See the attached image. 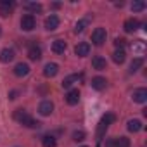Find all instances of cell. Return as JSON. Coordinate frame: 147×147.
<instances>
[{"label":"cell","instance_id":"cell-1","mask_svg":"<svg viewBox=\"0 0 147 147\" xmlns=\"http://www.w3.org/2000/svg\"><path fill=\"white\" fill-rule=\"evenodd\" d=\"M14 119L19 121L21 125H24L26 128H38V126H40V123H38L36 119H33L24 109H18V111L14 113Z\"/></svg>","mask_w":147,"mask_h":147},{"label":"cell","instance_id":"cell-2","mask_svg":"<svg viewBox=\"0 0 147 147\" xmlns=\"http://www.w3.org/2000/svg\"><path fill=\"white\" fill-rule=\"evenodd\" d=\"M114 119H116V116H114L113 113H107V114L102 116V119H100V123H99V126H97V137H99V140L104 137L106 130L109 128L111 123H114Z\"/></svg>","mask_w":147,"mask_h":147},{"label":"cell","instance_id":"cell-3","mask_svg":"<svg viewBox=\"0 0 147 147\" xmlns=\"http://www.w3.org/2000/svg\"><path fill=\"white\" fill-rule=\"evenodd\" d=\"M35 26H36V19H35L33 14L23 16V19H21V28H23L24 31H31V30H35Z\"/></svg>","mask_w":147,"mask_h":147},{"label":"cell","instance_id":"cell-4","mask_svg":"<svg viewBox=\"0 0 147 147\" xmlns=\"http://www.w3.org/2000/svg\"><path fill=\"white\" fill-rule=\"evenodd\" d=\"M106 38H107V33H106L104 28H95V30H94V33H92V42H94L95 45L100 47V45L106 42Z\"/></svg>","mask_w":147,"mask_h":147},{"label":"cell","instance_id":"cell-5","mask_svg":"<svg viewBox=\"0 0 147 147\" xmlns=\"http://www.w3.org/2000/svg\"><path fill=\"white\" fill-rule=\"evenodd\" d=\"M75 54H76L78 57H87V55L90 54V43H87V42H80V43L75 47Z\"/></svg>","mask_w":147,"mask_h":147},{"label":"cell","instance_id":"cell-6","mask_svg":"<svg viewBox=\"0 0 147 147\" xmlns=\"http://www.w3.org/2000/svg\"><path fill=\"white\" fill-rule=\"evenodd\" d=\"M52 111H54V104H52L50 100H43V102H40V106H38V113H40L42 116H50Z\"/></svg>","mask_w":147,"mask_h":147},{"label":"cell","instance_id":"cell-7","mask_svg":"<svg viewBox=\"0 0 147 147\" xmlns=\"http://www.w3.org/2000/svg\"><path fill=\"white\" fill-rule=\"evenodd\" d=\"M57 73H59V66H57L55 62H49V64H45V67H43V75H45L47 78H54Z\"/></svg>","mask_w":147,"mask_h":147},{"label":"cell","instance_id":"cell-8","mask_svg":"<svg viewBox=\"0 0 147 147\" xmlns=\"http://www.w3.org/2000/svg\"><path fill=\"white\" fill-rule=\"evenodd\" d=\"M123 28H125V31H126V33H133V31H137V30L140 28V23H138L135 18H130V19H126V21H125Z\"/></svg>","mask_w":147,"mask_h":147},{"label":"cell","instance_id":"cell-9","mask_svg":"<svg viewBox=\"0 0 147 147\" xmlns=\"http://www.w3.org/2000/svg\"><path fill=\"white\" fill-rule=\"evenodd\" d=\"M59 28V18L57 16H49L47 19H45V30L47 31H54V30H57Z\"/></svg>","mask_w":147,"mask_h":147},{"label":"cell","instance_id":"cell-10","mask_svg":"<svg viewBox=\"0 0 147 147\" xmlns=\"http://www.w3.org/2000/svg\"><path fill=\"white\" fill-rule=\"evenodd\" d=\"M78 100H80V92H78V88H73V90L67 92V95H66V102H67L69 106L78 104Z\"/></svg>","mask_w":147,"mask_h":147},{"label":"cell","instance_id":"cell-11","mask_svg":"<svg viewBox=\"0 0 147 147\" xmlns=\"http://www.w3.org/2000/svg\"><path fill=\"white\" fill-rule=\"evenodd\" d=\"M30 73V66L26 64V62H19V64H16V67H14V75L16 76H19V78H23V76H26Z\"/></svg>","mask_w":147,"mask_h":147},{"label":"cell","instance_id":"cell-12","mask_svg":"<svg viewBox=\"0 0 147 147\" xmlns=\"http://www.w3.org/2000/svg\"><path fill=\"white\" fill-rule=\"evenodd\" d=\"M131 99H133V102L144 104V102L147 100V90H145V88H138V90H135L133 95H131Z\"/></svg>","mask_w":147,"mask_h":147},{"label":"cell","instance_id":"cell-13","mask_svg":"<svg viewBox=\"0 0 147 147\" xmlns=\"http://www.w3.org/2000/svg\"><path fill=\"white\" fill-rule=\"evenodd\" d=\"M92 66H94V69L102 71V69H106V67H107V62H106V59H104V57L95 55V57L92 59Z\"/></svg>","mask_w":147,"mask_h":147},{"label":"cell","instance_id":"cell-14","mask_svg":"<svg viewBox=\"0 0 147 147\" xmlns=\"http://www.w3.org/2000/svg\"><path fill=\"white\" fill-rule=\"evenodd\" d=\"M12 7H14V4H12V2H7V0L0 2V16H2V18H7V16L11 14Z\"/></svg>","mask_w":147,"mask_h":147},{"label":"cell","instance_id":"cell-15","mask_svg":"<svg viewBox=\"0 0 147 147\" xmlns=\"http://www.w3.org/2000/svg\"><path fill=\"white\" fill-rule=\"evenodd\" d=\"M78 80H83V75L80 73V75H71V76H67V78H64L62 80V88H69L75 82H78Z\"/></svg>","mask_w":147,"mask_h":147},{"label":"cell","instance_id":"cell-16","mask_svg":"<svg viewBox=\"0 0 147 147\" xmlns=\"http://www.w3.org/2000/svg\"><path fill=\"white\" fill-rule=\"evenodd\" d=\"M106 85H107V80H106V78H102V76L92 78V88H95V90H104Z\"/></svg>","mask_w":147,"mask_h":147},{"label":"cell","instance_id":"cell-17","mask_svg":"<svg viewBox=\"0 0 147 147\" xmlns=\"http://www.w3.org/2000/svg\"><path fill=\"white\" fill-rule=\"evenodd\" d=\"M28 57H30L31 61H38V59L42 57V49H40L38 45H31L30 50H28Z\"/></svg>","mask_w":147,"mask_h":147},{"label":"cell","instance_id":"cell-18","mask_svg":"<svg viewBox=\"0 0 147 147\" xmlns=\"http://www.w3.org/2000/svg\"><path fill=\"white\" fill-rule=\"evenodd\" d=\"M14 50L12 49H2V52H0V61L2 62H11L14 59Z\"/></svg>","mask_w":147,"mask_h":147},{"label":"cell","instance_id":"cell-19","mask_svg":"<svg viewBox=\"0 0 147 147\" xmlns=\"http://www.w3.org/2000/svg\"><path fill=\"white\" fill-rule=\"evenodd\" d=\"M66 49H67V45H66L64 40H55V42L52 43V50H54L55 54H64Z\"/></svg>","mask_w":147,"mask_h":147},{"label":"cell","instance_id":"cell-20","mask_svg":"<svg viewBox=\"0 0 147 147\" xmlns=\"http://www.w3.org/2000/svg\"><path fill=\"white\" fill-rule=\"evenodd\" d=\"M125 59H126V52H125V49H118V50H114V54H113V61H114L116 64H123Z\"/></svg>","mask_w":147,"mask_h":147},{"label":"cell","instance_id":"cell-21","mask_svg":"<svg viewBox=\"0 0 147 147\" xmlns=\"http://www.w3.org/2000/svg\"><path fill=\"white\" fill-rule=\"evenodd\" d=\"M142 128H144V125H142L140 119H130V121H128V130H130L131 133H137V131H140Z\"/></svg>","mask_w":147,"mask_h":147},{"label":"cell","instance_id":"cell-22","mask_svg":"<svg viewBox=\"0 0 147 147\" xmlns=\"http://www.w3.org/2000/svg\"><path fill=\"white\" fill-rule=\"evenodd\" d=\"M23 7L26 11H31V12H40L42 11V4H36V2H26Z\"/></svg>","mask_w":147,"mask_h":147},{"label":"cell","instance_id":"cell-23","mask_svg":"<svg viewBox=\"0 0 147 147\" xmlns=\"http://www.w3.org/2000/svg\"><path fill=\"white\" fill-rule=\"evenodd\" d=\"M142 64H144L142 57H135V59L131 61V64H130V73H135V71H138V67H142Z\"/></svg>","mask_w":147,"mask_h":147},{"label":"cell","instance_id":"cell-24","mask_svg":"<svg viewBox=\"0 0 147 147\" xmlns=\"http://www.w3.org/2000/svg\"><path fill=\"white\" fill-rule=\"evenodd\" d=\"M42 144H43V147H55L57 145V142H55V138L52 135H45L42 138Z\"/></svg>","mask_w":147,"mask_h":147},{"label":"cell","instance_id":"cell-25","mask_svg":"<svg viewBox=\"0 0 147 147\" xmlns=\"http://www.w3.org/2000/svg\"><path fill=\"white\" fill-rule=\"evenodd\" d=\"M114 140V147H130V138L126 137H119V138H113Z\"/></svg>","mask_w":147,"mask_h":147},{"label":"cell","instance_id":"cell-26","mask_svg":"<svg viewBox=\"0 0 147 147\" xmlns=\"http://www.w3.org/2000/svg\"><path fill=\"white\" fill-rule=\"evenodd\" d=\"M144 9H145V2H142V0H137V2L131 4V11H133V12H140V11H144Z\"/></svg>","mask_w":147,"mask_h":147},{"label":"cell","instance_id":"cell-27","mask_svg":"<svg viewBox=\"0 0 147 147\" xmlns=\"http://www.w3.org/2000/svg\"><path fill=\"white\" fill-rule=\"evenodd\" d=\"M87 23H88V18H87V19H82V21H78V23H76V28H75V31H76V33H82V31L85 30Z\"/></svg>","mask_w":147,"mask_h":147},{"label":"cell","instance_id":"cell-28","mask_svg":"<svg viewBox=\"0 0 147 147\" xmlns=\"http://www.w3.org/2000/svg\"><path fill=\"white\" fill-rule=\"evenodd\" d=\"M73 140H76V142H82L85 140V131H73Z\"/></svg>","mask_w":147,"mask_h":147},{"label":"cell","instance_id":"cell-29","mask_svg":"<svg viewBox=\"0 0 147 147\" xmlns=\"http://www.w3.org/2000/svg\"><path fill=\"white\" fill-rule=\"evenodd\" d=\"M114 45H116L118 49H123V47L126 45V40H125V38H116V40H114Z\"/></svg>","mask_w":147,"mask_h":147},{"label":"cell","instance_id":"cell-30","mask_svg":"<svg viewBox=\"0 0 147 147\" xmlns=\"http://www.w3.org/2000/svg\"><path fill=\"white\" fill-rule=\"evenodd\" d=\"M0 35H2V26H0Z\"/></svg>","mask_w":147,"mask_h":147},{"label":"cell","instance_id":"cell-31","mask_svg":"<svg viewBox=\"0 0 147 147\" xmlns=\"http://www.w3.org/2000/svg\"><path fill=\"white\" fill-rule=\"evenodd\" d=\"M97 147H99V145H97Z\"/></svg>","mask_w":147,"mask_h":147}]
</instances>
